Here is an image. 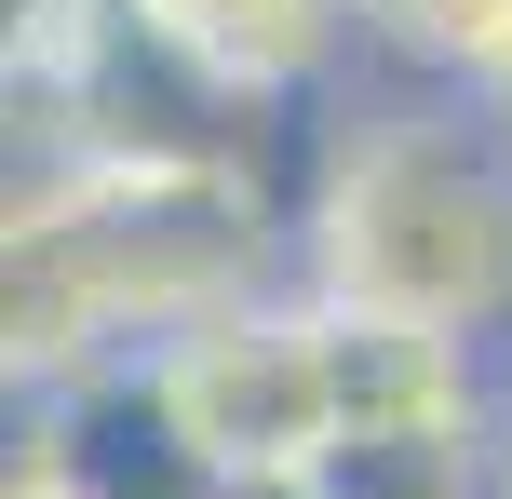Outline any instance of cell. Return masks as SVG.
Masks as SVG:
<instances>
[{"mask_svg":"<svg viewBox=\"0 0 512 499\" xmlns=\"http://www.w3.org/2000/svg\"><path fill=\"white\" fill-rule=\"evenodd\" d=\"M472 122H486V135H499V149H512V68L486 81V95H472Z\"/></svg>","mask_w":512,"mask_h":499,"instance_id":"cell-7","label":"cell"},{"mask_svg":"<svg viewBox=\"0 0 512 499\" xmlns=\"http://www.w3.org/2000/svg\"><path fill=\"white\" fill-rule=\"evenodd\" d=\"M283 284H297V203L270 176H216V162L14 176V243H0L14 392H54L95 365H162L176 338H203Z\"/></svg>","mask_w":512,"mask_h":499,"instance_id":"cell-1","label":"cell"},{"mask_svg":"<svg viewBox=\"0 0 512 499\" xmlns=\"http://www.w3.org/2000/svg\"><path fill=\"white\" fill-rule=\"evenodd\" d=\"M189 432L230 486H270V473H324L337 459V365H324V297H256V311L203 324V338L162 351Z\"/></svg>","mask_w":512,"mask_h":499,"instance_id":"cell-3","label":"cell"},{"mask_svg":"<svg viewBox=\"0 0 512 499\" xmlns=\"http://www.w3.org/2000/svg\"><path fill=\"white\" fill-rule=\"evenodd\" d=\"M364 54H391L405 81H432V95H486L512 68V0H351Z\"/></svg>","mask_w":512,"mask_h":499,"instance_id":"cell-6","label":"cell"},{"mask_svg":"<svg viewBox=\"0 0 512 499\" xmlns=\"http://www.w3.org/2000/svg\"><path fill=\"white\" fill-rule=\"evenodd\" d=\"M122 14L149 27L176 68H203L216 95L270 108V122H297V108L337 81V54L364 41L351 0H122Z\"/></svg>","mask_w":512,"mask_h":499,"instance_id":"cell-5","label":"cell"},{"mask_svg":"<svg viewBox=\"0 0 512 499\" xmlns=\"http://www.w3.org/2000/svg\"><path fill=\"white\" fill-rule=\"evenodd\" d=\"M14 486H41V499H230V473L203 459L162 365H95V378H54V392H14Z\"/></svg>","mask_w":512,"mask_h":499,"instance_id":"cell-4","label":"cell"},{"mask_svg":"<svg viewBox=\"0 0 512 499\" xmlns=\"http://www.w3.org/2000/svg\"><path fill=\"white\" fill-rule=\"evenodd\" d=\"M297 297L445 338H512V149L472 108L351 122L297 189Z\"/></svg>","mask_w":512,"mask_h":499,"instance_id":"cell-2","label":"cell"},{"mask_svg":"<svg viewBox=\"0 0 512 499\" xmlns=\"http://www.w3.org/2000/svg\"><path fill=\"white\" fill-rule=\"evenodd\" d=\"M230 499H324V486H310V473H270V486H230Z\"/></svg>","mask_w":512,"mask_h":499,"instance_id":"cell-8","label":"cell"},{"mask_svg":"<svg viewBox=\"0 0 512 499\" xmlns=\"http://www.w3.org/2000/svg\"><path fill=\"white\" fill-rule=\"evenodd\" d=\"M14 499H41V486H14Z\"/></svg>","mask_w":512,"mask_h":499,"instance_id":"cell-9","label":"cell"}]
</instances>
